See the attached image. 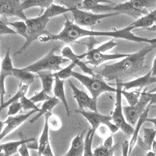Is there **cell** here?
Segmentation results:
<instances>
[{"label":"cell","mask_w":156,"mask_h":156,"mask_svg":"<svg viewBox=\"0 0 156 156\" xmlns=\"http://www.w3.org/2000/svg\"><path fill=\"white\" fill-rule=\"evenodd\" d=\"M49 20V18L47 17L44 13L37 17L28 18L25 21L27 27V37L23 46L16 51L15 55L21 54L33 41L40 38L43 34L46 35L48 34V32L46 30V27Z\"/></svg>","instance_id":"cell-4"},{"label":"cell","mask_w":156,"mask_h":156,"mask_svg":"<svg viewBox=\"0 0 156 156\" xmlns=\"http://www.w3.org/2000/svg\"><path fill=\"white\" fill-rule=\"evenodd\" d=\"M118 146L119 144H115L112 148H108V147H104L103 145L99 146V147H96L93 151L94 156H112Z\"/></svg>","instance_id":"cell-37"},{"label":"cell","mask_w":156,"mask_h":156,"mask_svg":"<svg viewBox=\"0 0 156 156\" xmlns=\"http://www.w3.org/2000/svg\"><path fill=\"white\" fill-rule=\"evenodd\" d=\"M50 98H51V97H50L48 94H47L46 93L44 92V90H41L40 92L36 93L34 96H32L31 98H30V101H32L34 103L36 102H40V101H45L49 100Z\"/></svg>","instance_id":"cell-41"},{"label":"cell","mask_w":156,"mask_h":156,"mask_svg":"<svg viewBox=\"0 0 156 156\" xmlns=\"http://www.w3.org/2000/svg\"><path fill=\"white\" fill-rule=\"evenodd\" d=\"M116 82V91H115V108H114L113 112L112 114V122L115 125L118 126L119 129H121L125 134L128 136H132L134 130V128L133 126L129 125L126 122L125 119L123 111H122V87L121 85V82Z\"/></svg>","instance_id":"cell-7"},{"label":"cell","mask_w":156,"mask_h":156,"mask_svg":"<svg viewBox=\"0 0 156 156\" xmlns=\"http://www.w3.org/2000/svg\"><path fill=\"white\" fill-rule=\"evenodd\" d=\"M76 66V62L75 61H71L70 64L68 65L66 67H65L64 69H61L60 71H58V72H56V73H53L54 76H57L61 80H65V79H68L72 75V73H73V68Z\"/></svg>","instance_id":"cell-35"},{"label":"cell","mask_w":156,"mask_h":156,"mask_svg":"<svg viewBox=\"0 0 156 156\" xmlns=\"http://www.w3.org/2000/svg\"><path fill=\"white\" fill-rule=\"evenodd\" d=\"M71 76L76 78V80L83 84L87 90H89L91 97L94 99L97 100L101 94L105 92H115L116 88L108 85L105 79L101 76L96 75L95 76H87L77 72H73Z\"/></svg>","instance_id":"cell-3"},{"label":"cell","mask_w":156,"mask_h":156,"mask_svg":"<svg viewBox=\"0 0 156 156\" xmlns=\"http://www.w3.org/2000/svg\"><path fill=\"white\" fill-rule=\"evenodd\" d=\"M146 122H152L153 124H154V128L156 129V118H147Z\"/></svg>","instance_id":"cell-50"},{"label":"cell","mask_w":156,"mask_h":156,"mask_svg":"<svg viewBox=\"0 0 156 156\" xmlns=\"http://www.w3.org/2000/svg\"><path fill=\"white\" fill-rule=\"evenodd\" d=\"M156 48V44H150L142 48L137 52L129 54L127 57L119 62L93 69L94 74L98 75L108 81L114 80L124 83L126 80L138 76L144 69L145 57L150 51Z\"/></svg>","instance_id":"cell-2"},{"label":"cell","mask_w":156,"mask_h":156,"mask_svg":"<svg viewBox=\"0 0 156 156\" xmlns=\"http://www.w3.org/2000/svg\"><path fill=\"white\" fill-rule=\"evenodd\" d=\"M108 1L103 0H83L80 9L84 11H90L95 14H103V12H110L113 10V6L106 4H101Z\"/></svg>","instance_id":"cell-16"},{"label":"cell","mask_w":156,"mask_h":156,"mask_svg":"<svg viewBox=\"0 0 156 156\" xmlns=\"http://www.w3.org/2000/svg\"><path fill=\"white\" fill-rule=\"evenodd\" d=\"M141 89L133 90V91H127V90H122V95L126 98V101L129 103V106H133L138 102L140 98L142 91Z\"/></svg>","instance_id":"cell-33"},{"label":"cell","mask_w":156,"mask_h":156,"mask_svg":"<svg viewBox=\"0 0 156 156\" xmlns=\"http://www.w3.org/2000/svg\"><path fill=\"white\" fill-rule=\"evenodd\" d=\"M151 151L156 154V140H154V142L152 143V145H151Z\"/></svg>","instance_id":"cell-51"},{"label":"cell","mask_w":156,"mask_h":156,"mask_svg":"<svg viewBox=\"0 0 156 156\" xmlns=\"http://www.w3.org/2000/svg\"><path fill=\"white\" fill-rule=\"evenodd\" d=\"M14 67L12 66V58L10 57V49L8 48L4 58L1 62L0 68V101L1 105L4 103V96L6 94L5 82L6 78L9 76H12V70Z\"/></svg>","instance_id":"cell-14"},{"label":"cell","mask_w":156,"mask_h":156,"mask_svg":"<svg viewBox=\"0 0 156 156\" xmlns=\"http://www.w3.org/2000/svg\"><path fill=\"white\" fill-rule=\"evenodd\" d=\"M6 34H17L14 30L7 24V20H0V36Z\"/></svg>","instance_id":"cell-40"},{"label":"cell","mask_w":156,"mask_h":156,"mask_svg":"<svg viewBox=\"0 0 156 156\" xmlns=\"http://www.w3.org/2000/svg\"><path fill=\"white\" fill-rule=\"evenodd\" d=\"M145 156H156V154L151 150V151H147V153L145 154Z\"/></svg>","instance_id":"cell-53"},{"label":"cell","mask_w":156,"mask_h":156,"mask_svg":"<svg viewBox=\"0 0 156 156\" xmlns=\"http://www.w3.org/2000/svg\"><path fill=\"white\" fill-rule=\"evenodd\" d=\"M20 103L22 106V109L23 110H37V112L40 111V108L35 105L32 101H30V98H27V97L23 96L21 99L20 100Z\"/></svg>","instance_id":"cell-38"},{"label":"cell","mask_w":156,"mask_h":156,"mask_svg":"<svg viewBox=\"0 0 156 156\" xmlns=\"http://www.w3.org/2000/svg\"><path fill=\"white\" fill-rule=\"evenodd\" d=\"M62 56L63 58H67L69 60L75 61L76 62V66H79L83 70V72L88 74L89 76H95L94 73L93 72V69L89 68L87 66H86V63H84L80 59H79L77 58V55L75 54L69 47H65L62 50Z\"/></svg>","instance_id":"cell-23"},{"label":"cell","mask_w":156,"mask_h":156,"mask_svg":"<svg viewBox=\"0 0 156 156\" xmlns=\"http://www.w3.org/2000/svg\"><path fill=\"white\" fill-rule=\"evenodd\" d=\"M37 110H31L30 112H27V114H23V115H17L15 116H9L7 117V119L4 121L5 126L4 127L2 133L0 134V141L5 137V136L9 135V133H12L13 130L17 129L22 123L25 122L28 119L30 115H32L34 113L37 112Z\"/></svg>","instance_id":"cell-15"},{"label":"cell","mask_w":156,"mask_h":156,"mask_svg":"<svg viewBox=\"0 0 156 156\" xmlns=\"http://www.w3.org/2000/svg\"><path fill=\"white\" fill-rule=\"evenodd\" d=\"M122 146V156H130L129 154V141L125 140L121 144Z\"/></svg>","instance_id":"cell-46"},{"label":"cell","mask_w":156,"mask_h":156,"mask_svg":"<svg viewBox=\"0 0 156 156\" xmlns=\"http://www.w3.org/2000/svg\"><path fill=\"white\" fill-rule=\"evenodd\" d=\"M34 138L21 139L16 141H9L5 144H0V153H2L5 156H12L18 152L20 147L22 144L27 143L30 140H34Z\"/></svg>","instance_id":"cell-21"},{"label":"cell","mask_w":156,"mask_h":156,"mask_svg":"<svg viewBox=\"0 0 156 156\" xmlns=\"http://www.w3.org/2000/svg\"><path fill=\"white\" fill-rule=\"evenodd\" d=\"M49 112H47L44 115V124L43 130L41 132V136L39 140H37L38 142V150H37V153H38L39 156H41L44 149L50 144V139H49V127L48 125V117L49 115Z\"/></svg>","instance_id":"cell-25"},{"label":"cell","mask_w":156,"mask_h":156,"mask_svg":"<svg viewBox=\"0 0 156 156\" xmlns=\"http://www.w3.org/2000/svg\"><path fill=\"white\" fill-rule=\"evenodd\" d=\"M54 1L52 0H24L21 2L22 9H30L32 7H40L41 8V13L39 16H41V12H43L44 9H46L51 4L53 3Z\"/></svg>","instance_id":"cell-27"},{"label":"cell","mask_w":156,"mask_h":156,"mask_svg":"<svg viewBox=\"0 0 156 156\" xmlns=\"http://www.w3.org/2000/svg\"><path fill=\"white\" fill-rule=\"evenodd\" d=\"M48 125L49 129L53 131H58L62 128V122L58 115H53L51 112H49L48 117Z\"/></svg>","instance_id":"cell-36"},{"label":"cell","mask_w":156,"mask_h":156,"mask_svg":"<svg viewBox=\"0 0 156 156\" xmlns=\"http://www.w3.org/2000/svg\"><path fill=\"white\" fill-rule=\"evenodd\" d=\"M0 156H5V155H4V154H2V153H0Z\"/></svg>","instance_id":"cell-56"},{"label":"cell","mask_w":156,"mask_h":156,"mask_svg":"<svg viewBox=\"0 0 156 156\" xmlns=\"http://www.w3.org/2000/svg\"><path fill=\"white\" fill-rule=\"evenodd\" d=\"M156 22V9L150 12L148 14L142 16L136 20V21L132 23L129 27H132L133 30L134 28H144L148 29L149 27H152L154 23Z\"/></svg>","instance_id":"cell-24"},{"label":"cell","mask_w":156,"mask_h":156,"mask_svg":"<svg viewBox=\"0 0 156 156\" xmlns=\"http://www.w3.org/2000/svg\"><path fill=\"white\" fill-rule=\"evenodd\" d=\"M156 1L151 0H130L123 3L115 4L113 6L114 12L126 14L138 20L148 14V9L153 7Z\"/></svg>","instance_id":"cell-6"},{"label":"cell","mask_w":156,"mask_h":156,"mask_svg":"<svg viewBox=\"0 0 156 156\" xmlns=\"http://www.w3.org/2000/svg\"><path fill=\"white\" fill-rule=\"evenodd\" d=\"M55 77V83H54L53 87V93L54 96L57 99L61 101L63 104V106L66 109V112L67 115L69 116L70 115V109H69V105L66 101V94H65V86H64V80H61L57 76H54Z\"/></svg>","instance_id":"cell-18"},{"label":"cell","mask_w":156,"mask_h":156,"mask_svg":"<svg viewBox=\"0 0 156 156\" xmlns=\"http://www.w3.org/2000/svg\"><path fill=\"white\" fill-rule=\"evenodd\" d=\"M7 24L12 27V30L16 32V34L21 35L22 37L27 39V24L23 20H20L16 22H8Z\"/></svg>","instance_id":"cell-34"},{"label":"cell","mask_w":156,"mask_h":156,"mask_svg":"<svg viewBox=\"0 0 156 156\" xmlns=\"http://www.w3.org/2000/svg\"><path fill=\"white\" fill-rule=\"evenodd\" d=\"M0 68H1V63H0Z\"/></svg>","instance_id":"cell-57"},{"label":"cell","mask_w":156,"mask_h":156,"mask_svg":"<svg viewBox=\"0 0 156 156\" xmlns=\"http://www.w3.org/2000/svg\"><path fill=\"white\" fill-rule=\"evenodd\" d=\"M29 86L25 85L23 83H20L19 87H18V90L16 91V94L11 98L10 99L8 100L7 101L4 102L2 105H0V112H2V110H3L4 108H5L6 107H9L11 104H13V103L19 102V100H20L23 96H25V94H27V90H28Z\"/></svg>","instance_id":"cell-29"},{"label":"cell","mask_w":156,"mask_h":156,"mask_svg":"<svg viewBox=\"0 0 156 156\" xmlns=\"http://www.w3.org/2000/svg\"><path fill=\"white\" fill-rule=\"evenodd\" d=\"M95 132L93 131L92 129H89V131L86 134L84 139V149H83V156H94L92 150V143Z\"/></svg>","instance_id":"cell-32"},{"label":"cell","mask_w":156,"mask_h":156,"mask_svg":"<svg viewBox=\"0 0 156 156\" xmlns=\"http://www.w3.org/2000/svg\"><path fill=\"white\" fill-rule=\"evenodd\" d=\"M65 18H66V21L64 23L63 29L58 34H51L48 33L46 35L41 36L39 38V41L41 42L61 41L64 43H71L81 37L105 36V37H111L112 38L126 39L128 41H134V42H145L149 44H156V38L149 39L135 35L131 32L133 28L129 26L121 30H112V31H98V30L82 28L73 23V22H71L66 16H65Z\"/></svg>","instance_id":"cell-1"},{"label":"cell","mask_w":156,"mask_h":156,"mask_svg":"<svg viewBox=\"0 0 156 156\" xmlns=\"http://www.w3.org/2000/svg\"><path fill=\"white\" fill-rule=\"evenodd\" d=\"M149 92H151V93H154V92H156V87H154V89H152V90H151V91H149Z\"/></svg>","instance_id":"cell-55"},{"label":"cell","mask_w":156,"mask_h":156,"mask_svg":"<svg viewBox=\"0 0 156 156\" xmlns=\"http://www.w3.org/2000/svg\"><path fill=\"white\" fill-rule=\"evenodd\" d=\"M129 54L114 53V54H105L101 52H95L93 51H87L86 53L77 55V58L81 60L82 58L86 57L87 58V64H90L94 67H98L103 62L112 59H118V58H124L127 57Z\"/></svg>","instance_id":"cell-12"},{"label":"cell","mask_w":156,"mask_h":156,"mask_svg":"<svg viewBox=\"0 0 156 156\" xmlns=\"http://www.w3.org/2000/svg\"><path fill=\"white\" fill-rule=\"evenodd\" d=\"M70 12V9L65 7L63 5H55V4L52 3L50 5L49 7L47 8V9L44 10V12H43V13H44L47 17L51 19V18L58 16V15L64 14V13H66V12Z\"/></svg>","instance_id":"cell-31"},{"label":"cell","mask_w":156,"mask_h":156,"mask_svg":"<svg viewBox=\"0 0 156 156\" xmlns=\"http://www.w3.org/2000/svg\"><path fill=\"white\" fill-rule=\"evenodd\" d=\"M147 30H156V22H155V25H154V26L151 27V28H148Z\"/></svg>","instance_id":"cell-54"},{"label":"cell","mask_w":156,"mask_h":156,"mask_svg":"<svg viewBox=\"0 0 156 156\" xmlns=\"http://www.w3.org/2000/svg\"><path fill=\"white\" fill-rule=\"evenodd\" d=\"M156 83V77L151 75V72L149 71L148 73H146L144 76L137 77L134 80H129V81L121 83L122 87V90H128L132 88H139L142 89L143 87H147L151 83Z\"/></svg>","instance_id":"cell-17"},{"label":"cell","mask_w":156,"mask_h":156,"mask_svg":"<svg viewBox=\"0 0 156 156\" xmlns=\"http://www.w3.org/2000/svg\"><path fill=\"white\" fill-rule=\"evenodd\" d=\"M56 48H54L47 55L40 58L37 62L30 64L29 66L23 68L26 71L30 73H41L42 71H55L58 72L61 70V65L66 63L69 59L63 58L62 55H57L55 54Z\"/></svg>","instance_id":"cell-5"},{"label":"cell","mask_w":156,"mask_h":156,"mask_svg":"<svg viewBox=\"0 0 156 156\" xmlns=\"http://www.w3.org/2000/svg\"><path fill=\"white\" fill-rule=\"evenodd\" d=\"M4 125H5V122H2V121L1 120V119H0V134L2 133V130H3V128H4L3 126H4Z\"/></svg>","instance_id":"cell-52"},{"label":"cell","mask_w":156,"mask_h":156,"mask_svg":"<svg viewBox=\"0 0 156 156\" xmlns=\"http://www.w3.org/2000/svg\"><path fill=\"white\" fill-rule=\"evenodd\" d=\"M38 76L40 78L41 82V86L44 92L50 96L51 94V90H52V86L53 83H55V77L53 76V73H44V72L38 73Z\"/></svg>","instance_id":"cell-30"},{"label":"cell","mask_w":156,"mask_h":156,"mask_svg":"<svg viewBox=\"0 0 156 156\" xmlns=\"http://www.w3.org/2000/svg\"><path fill=\"white\" fill-rule=\"evenodd\" d=\"M41 155L42 156H55L53 151H52V148H51V144H48V145L44 149V151H43Z\"/></svg>","instance_id":"cell-47"},{"label":"cell","mask_w":156,"mask_h":156,"mask_svg":"<svg viewBox=\"0 0 156 156\" xmlns=\"http://www.w3.org/2000/svg\"><path fill=\"white\" fill-rule=\"evenodd\" d=\"M150 107L151 105H148L147 107L146 108L145 111L144 112V113L140 115V117L139 118L138 121L136 122V124L135 125V128L134 130H133V135L131 136V139L129 141V154L130 155V154L132 153V151H133V147H134L135 144H136V142H137V139L139 137V133H140V129L141 128L142 125L144 124V122L147 121V119L148 118V112L149 110H150Z\"/></svg>","instance_id":"cell-20"},{"label":"cell","mask_w":156,"mask_h":156,"mask_svg":"<svg viewBox=\"0 0 156 156\" xmlns=\"http://www.w3.org/2000/svg\"><path fill=\"white\" fill-rule=\"evenodd\" d=\"M151 75L153 76H155L156 77V57L154 58V61H153V65H152V68L151 69Z\"/></svg>","instance_id":"cell-49"},{"label":"cell","mask_w":156,"mask_h":156,"mask_svg":"<svg viewBox=\"0 0 156 156\" xmlns=\"http://www.w3.org/2000/svg\"><path fill=\"white\" fill-rule=\"evenodd\" d=\"M147 96L150 98V103L149 105H156V92L151 93V92H147Z\"/></svg>","instance_id":"cell-48"},{"label":"cell","mask_w":156,"mask_h":156,"mask_svg":"<svg viewBox=\"0 0 156 156\" xmlns=\"http://www.w3.org/2000/svg\"><path fill=\"white\" fill-rule=\"evenodd\" d=\"M70 12L73 16L75 24L79 27H93L101 20L118 15V12H108L103 14H95L93 12L78 9H71Z\"/></svg>","instance_id":"cell-9"},{"label":"cell","mask_w":156,"mask_h":156,"mask_svg":"<svg viewBox=\"0 0 156 156\" xmlns=\"http://www.w3.org/2000/svg\"><path fill=\"white\" fill-rule=\"evenodd\" d=\"M0 16L5 18L17 16L23 21L28 19L19 0H0Z\"/></svg>","instance_id":"cell-11"},{"label":"cell","mask_w":156,"mask_h":156,"mask_svg":"<svg viewBox=\"0 0 156 156\" xmlns=\"http://www.w3.org/2000/svg\"><path fill=\"white\" fill-rule=\"evenodd\" d=\"M150 103V98L147 96V91H142L139 101L133 106H123L122 111L126 122L131 126H135L140 115L144 113L146 108Z\"/></svg>","instance_id":"cell-10"},{"label":"cell","mask_w":156,"mask_h":156,"mask_svg":"<svg viewBox=\"0 0 156 156\" xmlns=\"http://www.w3.org/2000/svg\"><path fill=\"white\" fill-rule=\"evenodd\" d=\"M116 44L117 43L115 42V41H114V39H112V40H110L108 42L104 43V44H102L101 45H100V46L93 48V49L90 50V51H95V52H101V53H104L105 51L112 49L114 47L116 46Z\"/></svg>","instance_id":"cell-39"},{"label":"cell","mask_w":156,"mask_h":156,"mask_svg":"<svg viewBox=\"0 0 156 156\" xmlns=\"http://www.w3.org/2000/svg\"><path fill=\"white\" fill-rule=\"evenodd\" d=\"M108 127H107L106 126H105V125H101V126L97 129L96 133L99 135L101 137H102V138H104V137L106 138L107 136H109V135L108 136ZM108 130H109V129H108Z\"/></svg>","instance_id":"cell-43"},{"label":"cell","mask_w":156,"mask_h":156,"mask_svg":"<svg viewBox=\"0 0 156 156\" xmlns=\"http://www.w3.org/2000/svg\"><path fill=\"white\" fill-rule=\"evenodd\" d=\"M58 101H59V100L57 99L55 97L51 98H50V99L48 100V101H44L42 105H41V108H40V111H39L38 113H37V115H35L34 118H32V119H30V123H33V122H34L37 119H38L40 117L45 115L47 112H51V110L53 109L54 107L56 106V105H58Z\"/></svg>","instance_id":"cell-28"},{"label":"cell","mask_w":156,"mask_h":156,"mask_svg":"<svg viewBox=\"0 0 156 156\" xmlns=\"http://www.w3.org/2000/svg\"><path fill=\"white\" fill-rule=\"evenodd\" d=\"M84 132L76 135L70 144L69 151L63 156H83L84 149Z\"/></svg>","instance_id":"cell-19"},{"label":"cell","mask_w":156,"mask_h":156,"mask_svg":"<svg viewBox=\"0 0 156 156\" xmlns=\"http://www.w3.org/2000/svg\"><path fill=\"white\" fill-rule=\"evenodd\" d=\"M112 156H114V155H112Z\"/></svg>","instance_id":"cell-58"},{"label":"cell","mask_w":156,"mask_h":156,"mask_svg":"<svg viewBox=\"0 0 156 156\" xmlns=\"http://www.w3.org/2000/svg\"><path fill=\"white\" fill-rule=\"evenodd\" d=\"M69 84L73 90V98L76 101L79 109L84 110V108H87L91 112H98L97 108V100L94 99L92 97H90L85 91L77 88L70 80H69Z\"/></svg>","instance_id":"cell-13"},{"label":"cell","mask_w":156,"mask_h":156,"mask_svg":"<svg viewBox=\"0 0 156 156\" xmlns=\"http://www.w3.org/2000/svg\"><path fill=\"white\" fill-rule=\"evenodd\" d=\"M12 76L16 78L20 83L27 86H30L34 81V78H35L34 73L26 71L23 69V68H21V69L14 68L12 70Z\"/></svg>","instance_id":"cell-26"},{"label":"cell","mask_w":156,"mask_h":156,"mask_svg":"<svg viewBox=\"0 0 156 156\" xmlns=\"http://www.w3.org/2000/svg\"><path fill=\"white\" fill-rule=\"evenodd\" d=\"M18 153L20 156H30V152H29V149L27 147V143L22 144L20 147L19 150H18Z\"/></svg>","instance_id":"cell-44"},{"label":"cell","mask_w":156,"mask_h":156,"mask_svg":"<svg viewBox=\"0 0 156 156\" xmlns=\"http://www.w3.org/2000/svg\"><path fill=\"white\" fill-rule=\"evenodd\" d=\"M143 133H144V139L142 140L139 136L137 139V144L141 147L144 151H151V145L154 140H155L156 129L154 128H143Z\"/></svg>","instance_id":"cell-22"},{"label":"cell","mask_w":156,"mask_h":156,"mask_svg":"<svg viewBox=\"0 0 156 156\" xmlns=\"http://www.w3.org/2000/svg\"><path fill=\"white\" fill-rule=\"evenodd\" d=\"M76 112L81 115L87 120V122L91 125V129L96 133V130L101 125H105L109 129L110 133L114 134L119 130V128L116 125L112 122V119L111 115H101L98 112H91V111H85V110H76Z\"/></svg>","instance_id":"cell-8"},{"label":"cell","mask_w":156,"mask_h":156,"mask_svg":"<svg viewBox=\"0 0 156 156\" xmlns=\"http://www.w3.org/2000/svg\"><path fill=\"white\" fill-rule=\"evenodd\" d=\"M22 109V106L20 105V103L16 102L13 104H11L9 107H8V112L6 115L7 117L9 116H15L18 112Z\"/></svg>","instance_id":"cell-42"},{"label":"cell","mask_w":156,"mask_h":156,"mask_svg":"<svg viewBox=\"0 0 156 156\" xmlns=\"http://www.w3.org/2000/svg\"><path fill=\"white\" fill-rule=\"evenodd\" d=\"M104 147H108V148H112L113 147V137H112V135H109L108 136H107L106 138L104 140V143L102 144Z\"/></svg>","instance_id":"cell-45"}]
</instances>
